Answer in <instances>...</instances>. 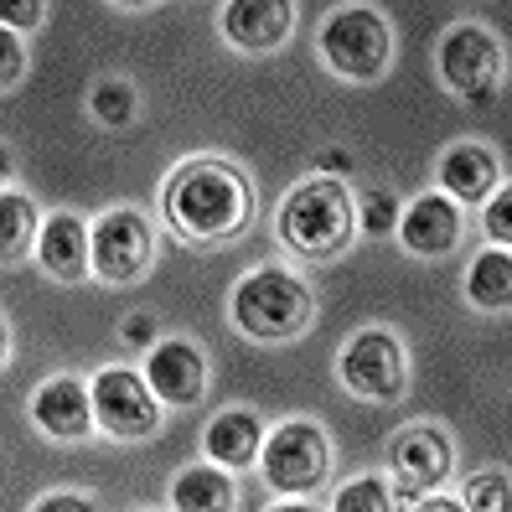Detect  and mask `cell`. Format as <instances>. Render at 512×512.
I'll list each match as a JSON object with an SVG mask.
<instances>
[{"instance_id": "6da1fadb", "label": "cell", "mask_w": 512, "mask_h": 512, "mask_svg": "<svg viewBox=\"0 0 512 512\" xmlns=\"http://www.w3.org/2000/svg\"><path fill=\"white\" fill-rule=\"evenodd\" d=\"M161 207H166V223L176 238L187 244H233L244 238L254 223V187L249 176L238 171L233 161H182L166 187H161Z\"/></svg>"}, {"instance_id": "7a4b0ae2", "label": "cell", "mask_w": 512, "mask_h": 512, "mask_svg": "<svg viewBox=\"0 0 512 512\" xmlns=\"http://www.w3.org/2000/svg\"><path fill=\"white\" fill-rule=\"evenodd\" d=\"M280 244L300 259H337L357 233V202L337 176H306L280 202Z\"/></svg>"}, {"instance_id": "3957f363", "label": "cell", "mask_w": 512, "mask_h": 512, "mask_svg": "<svg viewBox=\"0 0 512 512\" xmlns=\"http://www.w3.org/2000/svg\"><path fill=\"white\" fill-rule=\"evenodd\" d=\"M316 316L311 285L280 264H264L233 285V326L254 342H295Z\"/></svg>"}, {"instance_id": "277c9868", "label": "cell", "mask_w": 512, "mask_h": 512, "mask_svg": "<svg viewBox=\"0 0 512 512\" xmlns=\"http://www.w3.org/2000/svg\"><path fill=\"white\" fill-rule=\"evenodd\" d=\"M321 63L347 83H378L394 63V26L373 6H342L321 21Z\"/></svg>"}, {"instance_id": "5b68a950", "label": "cell", "mask_w": 512, "mask_h": 512, "mask_svg": "<svg viewBox=\"0 0 512 512\" xmlns=\"http://www.w3.org/2000/svg\"><path fill=\"white\" fill-rule=\"evenodd\" d=\"M264 481L285 497H311L331 476V440L316 419H285V425L259 445Z\"/></svg>"}, {"instance_id": "8992f818", "label": "cell", "mask_w": 512, "mask_h": 512, "mask_svg": "<svg viewBox=\"0 0 512 512\" xmlns=\"http://www.w3.org/2000/svg\"><path fill=\"white\" fill-rule=\"evenodd\" d=\"M337 378L352 399H368V404H394L404 399V383H409V357L404 342L383 326H363L357 337L342 347L337 357Z\"/></svg>"}, {"instance_id": "52a82bcc", "label": "cell", "mask_w": 512, "mask_h": 512, "mask_svg": "<svg viewBox=\"0 0 512 512\" xmlns=\"http://www.w3.org/2000/svg\"><path fill=\"white\" fill-rule=\"evenodd\" d=\"M435 68H440V83L456 99H492L502 88V78H507V57H502V42L492 32L461 21V26H450V32L440 37Z\"/></svg>"}, {"instance_id": "ba28073f", "label": "cell", "mask_w": 512, "mask_h": 512, "mask_svg": "<svg viewBox=\"0 0 512 512\" xmlns=\"http://www.w3.org/2000/svg\"><path fill=\"white\" fill-rule=\"evenodd\" d=\"M150 254H156V233H150L145 213L135 207H109L104 218L88 223V264L104 285H135L145 280Z\"/></svg>"}, {"instance_id": "9c48e42d", "label": "cell", "mask_w": 512, "mask_h": 512, "mask_svg": "<svg viewBox=\"0 0 512 512\" xmlns=\"http://www.w3.org/2000/svg\"><path fill=\"white\" fill-rule=\"evenodd\" d=\"M88 404H94V425L109 440H150L161 430V404L130 368H104L88 383Z\"/></svg>"}, {"instance_id": "30bf717a", "label": "cell", "mask_w": 512, "mask_h": 512, "mask_svg": "<svg viewBox=\"0 0 512 512\" xmlns=\"http://www.w3.org/2000/svg\"><path fill=\"white\" fill-rule=\"evenodd\" d=\"M388 461L399 471V487H388L404 502H419V492H435L440 481L456 466V450H450V435L435 425H404L388 445Z\"/></svg>"}, {"instance_id": "8fae6325", "label": "cell", "mask_w": 512, "mask_h": 512, "mask_svg": "<svg viewBox=\"0 0 512 512\" xmlns=\"http://www.w3.org/2000/svg\"><path fill=\"white\" fill-rule=\"evenodd\" d=\"M145 388L166 409H192L207 394V357L187 337H166L145 357Z\"/></svg>"}, {"instance_id": "7c38bea8", "label": "cell", "mask_w": 512, "mask_h": 512, "mask_svg": "<svg viewBox=\"0 0 512 512\" xmlns=\"http://www.w3.org/2000/svg\"><path fill=\"white\" fill-rule=\"evenodd\" d=\"M394 233H399V244H404L409 254H419V259H445V254H456L466 223H461V207H456V202L440 197V192H430V197H414L409 207H399Z\"/></svg>"}, {"instance_id": "4fadbf2b", "label": "cell", "mask_w": 512, "mask_h": 512, "mask_svg": "<svg viewBox=\"0 0 512 512\" xmlns=\"http://www.w3.org/2000/svg\"><path fill=\"white\" fill-rule=\"evenodd\" d=\"M295 32V6L285 0H228L223 6V37L238 52H275Z\"/></svg>"}, {"instance_id": "5bb4252c", "label": "cell", "mask_w": 512, "mask_h": 512, "mask_svg": "<svg viewBox=\"0 0 512 512\" xmlns=\"http://www.w3.org/2000/svg\"><path fill=\"white\" fill-rule=\"evenodd\" d=\"M32 419L47 440H88L94 435V404L78 378H47L32 394Z\"/></svg>"}, {"instance_id": "9a60e30c", "label": "cell", "mask_w": 512, "mask_h": 512, "mask_svg": "<svg viewBox=\"0 0 512 512\" xmlns=\"http://www.w3.org/2000/svg\"><path fill=\"white\" fill-rule=\"evenodd\" d=\"M435 182H440V197L450 202H487L497 187H502V166L487 145H476V140H461V145H450L445 156H440V171H435Z\"/></svg>"}, {"instance_id": "2e32d148", "label": "cell", "mask_w": 512, "mask_h": 512, "mask_svg": "<svg viewBox=\"0 0 512 512\" xmlns=\"http://www.w3.org/2000/svg\"><path fill=\"white\" fill-rule=\"evenodd\" d=\"M37 259L57 285H83L94 275V264H88V223L78 213H52L37 233Z\"/></svg>"}, {"instance_id": "e0dca14e", "label": "cell", "mask_w": 512, "mask_h": 512, "mask_svg": "<svg viewBox=\"0 0 512 512\" xmlns=\"http://www.w3.org/2000/svg\"><path fill=\"white\" fill-rule=\"evenodd\" d=\"M202 445H207V461H213V466H228V471L249 466V461H259L264 425H259L254 409H223L213 425H207Z\"/></svg>"}, {"instance_id": "ac0fdd59", "label": "cell", "mask_w": 512, "mask_h": 512, "mask_svg": "<svg viewBox=\"0 0 512 512\" xmlns=\"http://www.w3.org/2000/svg\"><path fill=\"white\" fill-rule=\"evenodd\" d=\"M233 502H238V492H233L228 471L207 466V461L176 471V481H171V507L176 512H233Z\"/></svg>"}, {"instance_id": "d6986e66", "label": "cell", "mask_w": 512, "mask_h": 512, "mask_svg": "<svg viewBox=\"0 0 512 512\" xmlns=\"http://www.w3.org/2000/svg\"><path fill=\"white\" fill-rule=\"evenodd\" d=\"M466 300L476 311H507V300H512V259H507V249H487V254L471 259Z\"/></svg>"}, {"instance_id": "ffe728a7", "label": "cell", "mask_w": 512, "mask_h": 512, "mask_svg": "<svg viewBox=\"0 0 512 512\" xmlns=\"http://www.w3.org/2000/svg\"><path fill=\"white\" fill-rule=\"evenodd\" d=\"M32 244H37V207H32V197L6 187L0 192V264L26 259Z\"/></svg>"}, {"instance_id": "44dd1931", "label": "cell", "mask_w": 512, "mask_h": 512, "mask_svg": "<svg viewBox=\"0 0 512 512\" xmlns=\"http://www.w3.org/2000/svg\"><path fill=\"white\" fill-rule=\"evenodd\" d=\"M135 109H140L135 83H125V78H99L94 88H88V114H94L104 130H125L135 119Z\"/></svg>"}, {"instance_id": "7402d4cb", "label": "cell", "mask_w": 512, "mask_h": 512, "mask_svg": "<svg viewBox=\"0 0 512 512\" xmlns=\"http://www.w3.org/2000/svg\"><path fill=\"white\" fill-rule=\"evenodd\" d=\"M331 512H394V492L383 476H357L331 497Z\"/></svg>"}, {"instance_id": "603a6c76", "label": "cell", "mask_w": 512, "mask_h": 512, "mask_svg": "<svg viewBox=\"0 0 512 512\" xmlns=\"http://www.w3.org/2000/svg\"><path fill=\"white\" fill-rule=\"evenodd\" d=\"M461 507L466 512H512V481H507V471H476L466 481Z\"/></svg>"}, {"instance_id": "cb8c5ba5", "label": "cell", "mask_w": 512, "mask_h": 512, "mask_svg": "<svg viewBox=\"0 0 512 512\" xmlns=\"http://www.w3.org/2000/svg\"><path fill=\"white\" fill-rule=\"evenodd\" d=\"M394 223H399V202H394V192H368V202L357 207V228L363 233H394Z\"/></svg>"}, {"instance_id": "d4e9b609", "label": "cell", "mask_w": 512, "mask_h": 512, "mask_svg": "<svg viewBox=\"0 0 512 512\" xmlns=\"http://www.w3.org/2000/svg\"><path fill=\"white\" fill-rule=\"evenodd\" d=\"M487 238H492V249H507L512 244V192L497 187L487 197Z\"/></svg>"}, {"instance_id": "484cf974", "label": "cell", "mask_w": 512, "mask_h": 512, "mask_svg": "<svg viewBox=\"0 0 512 512\" xmlns=\"http://www.w3.org/2000/svg\"><path fill=\"white\" fill-rule=\"evenodd\" d=\"M21 73H26V47H21L16 32H6V26H0V94H6V88H16Z\"/></svg>"}, {"instance_id": "4316f807", "label": "cell", "mask_w": 512, "mask_h": 512, "mask_svg": "<svg viewBox=\"0 0 512 512\" xmlns=\"http://www.w3.org/2000/svg\"><path fill=\"white\" fill-rule=\"evenodd\" d=\"M0 26H6V32H37V26H47V6H42V0L0 6Z\"/></svg>"}, {"instance_id": "83f0119b", "label": "cell", "mask_w": 512, "mask_h": 512, "mask_svg": "<svg viewBox=\"0 0 512 512\" xmlns=\"http://www.w3.org/2000/svg\"><path fill=\"white\" fill-rule=\"evenodd\" d=\"M32 512H94V502H88V497H73V492H52V497H42Z\"/></svg>"}, {"instance_id": "f1b7e54d", "label": "cell", "mask_w": 512, "mask_h": 512, "mask_svg": "<svg viewBox=\"0 0 512 512\" xmlns=\"http://www.w3.org/2000/svg\"><path fill=\"white\" fill-rule=\"evenodd\" d=\"M125 337L130 342H150V337H156V321H150V316H130L125 321ZM150 347H156V342H150Z\"/></svg>"}, {"instance_id": "f546056e", "label": "cell", "mask_w": 512, "mask_h": 512, "mask_svg": "<svg viewBox=\"0 0 512 512\" xmlns=\"http://www.w3.org/2000/svg\"><path fill=\"white\" fill-rule=\"evenodd\" d=\"M414 512H466V507H461L456 497H435V492H430V497L414 502Z\"/></svg>"}, {"instance_id": "4dcf8cb0", "label": "cell", "mask_w": 512, "mask_h": 512, "mask_svg": "<svg viewBox=\"0 0 512 512\" xmlns=\"http://www.w3.org/2000/svg\"><path fill=\"white\" fill-rule=\"evenodd\" d=\"M16 176V156H11V145L0 140V192H6V182Z\"/></svg>"}, {"instance_id": "1f68e13d", "label": "cell", "mask_w": 512, "mask_h": 512, "mask_svg": "<svg viewBox=\"0 0 512 512\" xmlns=\"http://www.w3.org/2000/svg\"><path fill=\"white\" fill-rule=\"evenodd\" d=\"M316 166H321V176H326V171H331V176H337V171H347L352 161H347V156H337V150H326V156H321Z\"/></svg>"}, {"instance_id": "d6a6232c", "label": "cell", "mask_w": 512, "mask_h": 512, "mask_svg": "<svg viewBox=\"0 0 512 512\" xmlns=\"http://www.w3.org/2000/svg\"><path fill=\"white\" fill-rule=\"evenodd\" d=\"M6 357H11V326H6V316H0V368H6Z\"/></svg>"}, {"instance_id": "836d02e7", "label": "cell", "mask_w": 512, "mask_h": 512, "mask_svg": "<svg viewBox=\"0 0 512 512\" xmlns=\"http://www.w3.org/2000/svg\"><path fill=\"white\" fill-rule=\"evenodd\" d=\"M269 512H316V507H306V502H300V497H290V502H275V507H269Z\"/></svg>"}]
</instances>
